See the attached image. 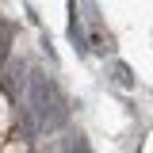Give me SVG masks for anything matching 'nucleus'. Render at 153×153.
I'll list each match as a JSON object with an SVG mask.
<instances>
[{"label": "nucleus", "instance_id": "f257e3e1", "mask_svg": "<svg viewBox=\"0 0 153 153\" xmlns=\"http://www.w3.org/2000/svg\"><path fill=\"white\" fill-rule=\"evenodd\" d=\"M19 96L31 103V111H35V119H38L42 130H57V126H65V119H69L65 96L57 92V84H54L46 73H35L31 80H23V84H19Z\"/></svg>", "mask_w": 153, "mask_h": 153}, {"label": "nucleus", "instance_id": "f03ea898", "mask_svg": "<svg viewBox=\"0 0 153 153\" xmlns=\"http://www.w3.org/2000/svg\"><path fill=\"white\" fill-rule=\"evenodd\" d=\"M69 38L76 42V50H88V38H84V23L76 12V0H69Z\"/></svg>", "mask_w": 153, "mask_h": 153}, {"label": "nucleus", "instance_id": "7ed1b4c3", "mask_svg": "<svg viewBox=\"0 0 153 153\" xmlns=\"http://www.w3.org/2000/svg\"><path fill=\"white\" fill-rule=\"evenodd\" d=\"M111 76H115L119 88H134V76H130V69H126L123 61H111Z\"/></svg>", "mask_w": 153, "mask_h": 153}, {"label": "nucleus", "instance_id": "20e7f679", "mask_svg": "<svg viewBox=\"0 0 153 153\" xmlns=\"http://www.w3.org/2000/svg\"><path fill=\"white\" fill-rule=\"evenodd\" d=\"M8 27H4V23H0V61H4V57H8Z\"/></svg>", "mask_w": 153, "mask_h": 153}]
</instances>
